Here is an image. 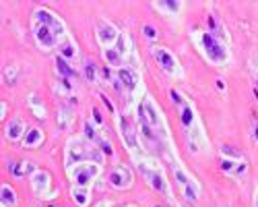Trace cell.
Wrapping results in <instances>:
<instances>
[{
  "label": "cell",
  "mask_w": 258,
  "mask_h": 207,
  "mask_svg": "<svg viewBox=\"0 0 258 207\" xmlns=\"http://www.w3.org/2000/svg\"><path fill=\"white\" fill-rule=\"evenodd\" d=\"M101 160V153L91 145V141H85V139H71L67 143V166L73 168V166H79V164H85V162H95L99 164Z\"/></svg>",
  "instance_id": "7a4b0ae2"
},
{
  "label": "cell",
  "mask_w": 258,
  "mask_h": 207,
  "mask_svg": "<svg viewBox=\"0 0 258 207\" xmlns=\"http://www.w3.org/2000/svg\"><path fill=\"white\" fill-rule=\"evenodd\" d=\"M67 35V27L58 15L50 13L48 9H37L33 13V37L41 50H52Z\"/></svg>",
  "instance_id": "6da1fadb"
},
{
  "label": "cell",
  "mask_w": 258,
  "mask_h": 207,
  "mask_svg": "<svg viewBox=\"0 0 258 207\" xmlns=\"http://www.w3.org/2000/svg\"><path fill=\"white\" fill-rule=\"evenodd\" d=\"M201 46H203L205 56H207L211 62H215V65H225V62L229 60L227 48H225L213 33H203V35H201Z\"/></svg>",
  "instance_id": "277c9868"
},
{
  "label": "cell",
  "mask_w": 258,
  "mask_h": 207,
  "mask_svg": "<svg viewBox=\"0 0 258 207\" xmlns=\"http://www.w3.org/2000/svg\"><path fill=\"white\" fill-rule=\"evenodd\" d=\"M223 153L225 156H233V158H240V153L238 151H231V147H223Z\"/></svg>",
  "instance_id": "f1b7e54d"
},
{
  "label": "cell",
  "mask_w": 258,
  "mask_h": 207,
  "mask_svg": "<svg viewBox=\"0 0 258 207\" xmlns=\"http://www.w3.org/2000/svg\"><path fill=\"white\" fill-rule=\"evenodd\" d=\"M56 62H58V73H60V75H62L64 79H71V77L75 75L73 67H71V65H69V62H67V60H64L62 56H58V60H56Z\"/></svg>",
  "instance_id": "ac0fdd59"
},
{
  "label": "cell",
  "mask_w": 258,
  "mask_h": 207,
  "mask_svg": "<svg viewBox=\"0 0 258 207\" xmlns=\"http://www.w3.org/2000/svg\"><path fill=\"white\" fill-rule=\"evenodd\" d=\"M116 75H118V81H120V87H124L128 91H133L137 87V79H135L131 69H118Z\"/></svg>",
  "instance_id": "5bb4252c"
},
{
  "label": "cell",
  "mask_w": 258,
  "mask_h": 207,
  "mask_svg": "<svg viewBox=\"0 0 258 207\" xmlns=\"http://www.w3.org/2000/svg\"><path fill=\"white\" fill-rule=\"evenodd\" d=\"M85 75H87V79H89L91 83L97 81V71H95V65H93V62H87V65H85Z\"/></svg>",
  "instance_id": "603a6c76"
},
{
  "label": "cell",
  "mask_w": 258,
  "mask_h": 207,
  "mask_svg": "<svg viewBox=\"0 0 258 207\" xmlns=\"http://www.w3.org/2000/svg\"><path fill=\"white\" fill-rule=\"evenodd\" d=\"M217 89H221V91H223V89H225V83H223V81H221V79H219V81H217Z\"/></svg>",
  "instance_id": "f546056e"
},
{
  "label": "cell",
  "mask_w": 258,
  "mask_h": 207,
  "mask_svg": "<svg viewBox=\"0 0 258 207\" xmlns=\"http://www.w3.org/2000/svg\"><path fill=\"white\" fill-rule=\"evenodd\" d=\"M139 122L141 124H149V127L157 129L161 124V118H159V112L155 108V104L151 99H145L139 104Z\"/></svg>",
  "instance_id": "ba28073f"
},
{
  "label": "cell",
  "mask_w": 258,
  "mask_h": 207,
  "mask_svg": "<svg viewBox=\"0 0 258 207\" xmlns=\"http://www.w3.org/2000/svg\"><path fill=\"white\" fill-rule=\"evenodd\" d=\"M99 172H101V168L95 162H85V164L69 168V176L73 180V186H79V189H89V184L99 176Z\"/></svg>",
  "instance_id": "3957f363"
},
{
  "label": "cell",
  "mask_w": 258,
  "mask_h": 207,
  "mask_svg": "<svg viewBox=\"0 0 258 207\" xmlns=\"http://www.w3.org/2000/svg\"><path fill=\"white\" fill-rule=\"evenodd\" d=\"M151 56L155 58V62L161 67L163 73H167V75H171V77H180V75H182V69H180V65H178L176 56L171 54L167 48L155 46V48H151Z\"/></svg>",
  "instance_id": "5b68a950"
},
{
  "label": "cell",
  "mask_w": 258,
  "mask_h": 207,
  "mask_svg": "<svg viewBox=\"0 0 258 207\" xmlns=\"http://www.w3.org/2000/svg\"><path fill=\"white\" fill-rule=\"evenodd\" d=\"M157 7H161L165 11H171V13H178L180 11V3H159Z\"/></svg>",
  "instance_id": "484cf974"
},
{
  "label": "cell",
  "mask_w": 258,
  "mask_h": 207,
  "mask_svg": "<svg viewBox=\"0 0 258 207\" xmlns=\"http://www.w3.org/2000/svg\"><path fill=\"white\" fill-rule=\"evenodd\" d=\"M128 207H135V205H128Z\"/></svg>",
  "instance_id": "836d02e7"
},
{
  "label": "cell",
  "mask_w": 258,
  "mask_h": 207,
  "mask_svg": "<svg viewBox=\"0 0 258 207\" xmlns=\"http://www.w3.org/2000/svg\"><path fill=\"white\" fill-rule=\"evenodd\" d=\"M254 205L258 207V191H256V199H254Z\"/></svg>",
  "instance_id": "1f68e13d"
},
{
  "label": "cell",
  "mask_w": 258,
  "mask_h": 207,
  "mask_svg": "<svg viewBox=\"0 0 258 207\" xmlns=\"http://www.w3.org/2000/svg\"><path fill=\"white\" fill-rule=\"evenodd\" d=\"M71 195H73V199H75V203L79 205V207H87L89 205V189H79V186H73V191H71Z\"/></svg>",
  "instance_id": "9a60e30c"
},
{
  "label": "cell",
  "mask_w": 258,
  "mask_h": 207,
  "mask_svg": "<svg viewBox=\"0 0 258 207\" xmlns=\"http://www.w3.org/2000/svg\"><path fill=\"white\" fill-rule=\"evenodd\" d=\"M93 116H95V122H97V124H101V122H103V118H101V112H99L97 108H93Z\"/></svg>",
  "instance_id": "83f0119b"
},
{
  "label": "cell",
  "mask_w": 258,
  "mask_h": 207,
  "mask_svg": "<svg viewBox=\"0 0 258 207\" xmlns=\"http://www.w3.org/2000/svg\"><path fill=\"white\" fill-rule=\"evenodd\" d=\"M139 170H141V174L147 178V182L153 186V189H157V191H161V193H167V180H165V174H163V170L159 168V166L153 162H141L139 164Z\"/></svg>",
  "instance_id": "8992f818"
},
{
  "label": "cell",
  "mask_w": 258,
  "mask_h": 207,
  "mask_svg": "<svg viewBox=\"0 0 258 207\" xmlns=\"http://www.w3.org/2000/svg\"><path fill=\"white\" fill-rule=\"evenodd\" d=\"M143 35H145L147 39H155V37H157V29L151 27V25H145V27H143Z\"/></svg>",
  "instance_id": "d4e9b609"
},
{
  "label": "cell",
  "mask_w": 258,
  "mask_h": 207,
  "mask_svg": "<svg viewBox=\"0 0 258 207\" xmlns=\"http://www.w3.org/2000/svg\"><path fill=\"white\" fill-rule=\"evenodd\" d=\"M254 137L258 139V122H256V127H254Z\"/></svg>",
  "instance_id": "4dcf8cb0"
},
{
  "label": "cell",
  "mask_w": 258,
  "mask_h": 207,
  "mask_svg": "<svg viewBox=\"0 0 258 207\" xmlns=\"http://www.w3.org/2000/svg\"><path fill=\"white\" fill-rule=\"evenodd\" d=\"M103 56H105V60L110 62L112 67L122 65V60H124V54H120L116 48H107V50H103Z\"/></svg>",
  "instance_id": "2e32d148"
},
{
  "label": "cell",
  "mask_w": 258,
  "mask_h": 207,
  "mask_svg": "<svg viewBox=\"0 0 258 207\" xmlns=\"http://www.w3.org/2000/svg\"><path fill=\"white\" fill-rule=\"evenodd\" d=\"M97 145H99V147H101V151H105V156H112V153H114V149H112V143H107V141H103L101 137H99Z\"/></svg>",
  "instance_id": "cb8c5ba5"
},
{
  "label": "cell",
  "mask_w": 258,
  "mask_h": 207,
  "mask_svg": "<svg viewBox=\"0 0 258 207\" xmlns=\"http://www.w3.org/2000/svg\"><path fill=\"white\" fill-rule=\"evenodd\" d=\"M31 180H33V191L37 195H46V191L50 189V174L44 170H37Z\"/></svg>",
  "instance_id": "7c38bea8"
},
{
  "label": "cell",
  "mask_w": 258,
  "mask_h": 207,
  "mask_svg": "<svg viewBox=\"0 0 258 207\" xmlns=\"http://www.w3.org/2000/svg\"><path fill=\"white\" fill-rule=\"evenodd\" d=\"M155 207H163V205H155Z\"/></svg>",
  "instance_id": "d6a6232c"
},
{
  "label": "cell",
  "mask_w": 258,
  "mask_h": 207,
  "mask_svg": "<svg viewBox=\"0 0 258 207\" xmlns=\"http://www.w3.org/2000/svg\"><path fill=\"white\" fill-rule=\"evenodd\" d=\"M141 139H143V143L147 145V149H159V137H157V133H155V129L153 127H149V124H141Z\"/></svg>",
  "instance_id": "8fae6325"
},
{
  "label": "cell",
  "mask_w": 258,
  "mask_h": 207,
  "mask_svg": "<svg viewBox=\"0 0 258 207\" xmlns=\"http://www.w3.org/2000/svg\"><path fill=\"white\" fill-rule=\"evenodd\" d=\"M95 31H97V41L103 46V50L114 48V46L118 44V39H120V31H118L107 19H99V21H97Z\"/></svg>",
  "instance_id": "52a82bcc"
},
{
  "label": "cell",
  "mask_w": 258,
  "mask_h": 207,
  "mask_svg": "<svg viewBox=\"0 0 258 207\" xmlns=\"http://www.w3.org/2000/svg\"><path fill=\"white\" fill-rule=\"evenodd\" d=\"M23 131H25V122L23 118H13L9 124H7V137L11 141H19L23 137Z\"/></svg>",
  "instance_id": "4fadbf2b"
},
{
  "label": "cell",
  "mask_w": 258,
  "mask_h": 207,
  "mask_svg": "<svg viewBox=\"0 0 258 207\" xmlns=\"http://www.w3.org/2000/svg\"><path fill=\"white\" fill-rule=\"evenodd\" d=\"M77 56V46L73 41H67V44L62 46V58H75Z\"/></svg>",
  "instance_id": "7402d4cb"
},
{
  "label": "cell",
  "mask_w": 258,
  "mask_h": 207,
  "mask_svg": "<svg viewBox=\"0 0 258 207\" xmlns=\"http://www.w3.org/2000/svg\"><path fill=\"white\" fill-rule=\"evenodd\" d=\"M0 195H3V205H15L17 203V195H15V191L11 189L9 184H3V191H0Z\"/></svg>",
  "instance_id": "d6986e66"
},
{
  "label": "cell",
  "mask_w": 258,
  "mask_h": 207,
  "mask_svg": "<svg viewBox=\"0 0 258 207\" xmlns=\"http://www.w3.org/2000/svg\"><path fill=\"white\" fill-rule=\"evenodd\" d=\"M41 139H44V133H41L39 129H31V131H27V135H25L23 143L27 145V147H31V145H39V143H41Z\"/></svg>",
  "instance_id": "e0dca14e"
},
{
  "label": "cell",
  "mask_w": 258,
  "mask_h": 207,
  "mask_svg": "<svg viewBox=\"0 0 258 207\" xmlns=\"http://www.w3.org/2000/svg\"><path fill=\"white\" fill-rule=\"evenodd\" d=\"M221 170H225V172H231V170H233V162H229V160H223V162H221Z\"/></svg>",
  "instance_id": "4316f807"
},
{
  "label": "cell",
  "mask_w": 258,
  "mask_h": 207,
  "mask_svg": "<svg viewBox=\"0 0 258 207\" xmlns=\"http://www.w3.org/2000/svg\"><path fill=\"white\" fill-rule=\"evenodd\" d=\"M107 182H110L114 189H128L133 184V172L126 168V166H118L110 172L107 176Z\"/></svg>",
  "instance_id": "9c48e42d"
},
{
  "label": "cell",
  "mask_w": 258,
  "mask_h": 207,
  "mask_svg": "<svg viewBox=\"0 0 258 207\" xmlns=\"http://www.w3.org/2000/svg\"><path fill=\"white\" fill-rule=\"evenodd\" d=\"M85 137H87V141H91V143L99 141V135H97V131H95V127L91 122H85Z\"/></svg>",
  "instance_id": "44dd1931"
},
{
  "label": "cell",
  "mask_w": 258,
  "mask_h": 207,
  "mask_svg": "<svg viewBox=\"0 0 258 207\" xmlns=\"http://www.w3.org/2000/svg\"><path fill=\"white\" fill-rule=\"evenodd\" d=\"M192 122H195V112H192L190 104L184 101V106H182V124L190 129V127H192Z\"/></svg>",
  "instance_id": "ffe728a7"
},
{
  "label": "cell",
  "mask_w": 258,
  "mask_h": 207,
  "mask_svg": "<svg viewBox=\"0 0 258 207\" xmlns=\"http://www.w3.org/2000/svg\"><path fill=\"white\" fill-rule=\"evenodd\" d=\"M120 133H122V139H124V143H126V147H128V149L139 147L137 129H135V124L128 120L126 116H120Z\"/></svg>",
  "instance_id": "30bf717a"
}]
</instances>
